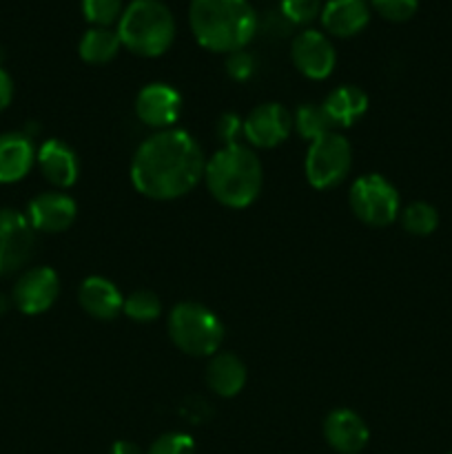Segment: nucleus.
<instances>
[{"instance_id":"nucleus-1","label":"nucleus","mask_w":452,"mask_h":454,"mask_svg":"<svg viewBox=\"0 0 452 454\" xmlns=\"http://www.w3.org/2000/svg\"><path fill=\"white\" fill-rule=\"evenodd\" d=\"M207 171L202 146L180 129L146 137L131 160V182L144 198L177 200L191 193Z\"/></svg>"},{"instance_id":"nucleus-2","label":"nucleus","mask_w":452,"mask_h":454,"mask_svg":"<svg viewBox=\"0 0 452 454\" xmlns=\"http://www.w3.org/2000/svg\"><path fill=\"white\" fill-rule=\"evenodd\" d=\"M189 22L195 40L217 53L239 51L257 31V13L248 0H191Z\"/></svg>"},{"instance_id":"nucleus-3","label":"nucleus","mask_w":452,"mask_h":454,"mask_svg":"<svg viewBox=\"0 0 452 454\" xmlns=\"http://www.w3.org/2000/svg\"><path fill=\"white\" fill-rule=\"evenodd\" d=\"M204 180L217 202L229 208H246L260 195L264 171L255 151L246 145H229L208 160Z\"/></svg>"},{"instance_id":"nucleus-4","label":"nucleus","mask_w":452,"mask_h":454,"mask_svg":"<svg viewBox=\"0 0 452 454\" xmlns=\"http://www.w3.org/2000/svg\"><path fill=\"white\" fill-rule=\"evenodd\" d=\"M122 47L142 58H158L173 44L175 18L162 0H131L118 22Z\"/></svg>"},{"instance_id":"nucleus-5","label":"nucleus","mask_w":452,"mask_h":454,"mask_svg":"<svg viewBox=\"0 0 452 454\" xmlns=\"http://www.w3.org/2000/svg\"><path fill=\"white\" fill-rule=\"evenodd\" d=\"M171 341L191 357H213L224 341V324L213 310L198 301H180L168 313Z\"/></svg>"},{"instance_id":"nucleus-6","label":"nucleus","mask_w":452,"mask_h":454,"mask_svg":"<svg viewBox=\"0 0 452 454\" xmlns=\"http://www.w3.org/2000/svg\"><path fill=\"white\" fill-rule=\"evenodd\" d=\"M353 167V149L350 142L341 133H326L310 142L308 153H306V180L310 186L323 191L341 184Z\"/></svg>"},{"instance_id":"nucleus-7","label":"nucleus","mask_w":452,"mask_h":454,"mask_svg":"<svg viewBox=\"0 0 452 454\" xmlns=\"http://www.w3.org/2000/svg\"><path fill=\"white\" fill-rule=\"evenodd\" d=\"M350 208L368 226H388L399 215V193L384 176L368 173L350 186Z\"/></svg>"},{"instance_id":"nucleus-8","label":"nucleus","mask_w":452,"mask_h":454,"mask_svg":"<svg viewBox=\"0 0 452 454\" xmlns=\"http://www.w3.org/2000/svg\"><path fill=\"white\" fill-rule=\"evenodd\" d=\"M35 231L27 215L0 208V278L20 270L34 255Z\"/></svg>"},{"instance_id":"nucleus-9","label":"nucleus","mask_w":452,"mask_h":454,"mask_svg":"<svg viewBox=\"0 0 452 454\" xmlns=\"http://www.w3.org/2000/svg\"><path fill=\"white\" fill-rule=\"evenodd\" d=\"M60 295V278L49 266H34L18 278L12 300L25 315H40L51 309Z\"/></svg>"},{"instance_id":"nucleus-10","label":"nucleus","mask_w":452,"mask_h":454,"mask_svg":"<svg viewBox=\"0 0 452 454\" xmlns=\"http://www.w3.org/2000/svg\"><path fill=\"white\" fill-rule=\"evenodd\" d=\"M292 131V115L277 102L257 105L244 120V137L257 149H275Z\"/></svg>"},{"instance_id":"nucleus-11","label":"nucleus","mask_w":452,"mask_h":454,"mask_svg":"<svg viewBox=\"0 0 452 454\" xmlns=\"http://www.w3.org/2000/svg\"><path fill=\"white\" fill-rule=\"evenodd\" d=\"M136 114L140 118V122H144L146 127L167 131L180 118L182 96L171 84L151 82L137 93Z\"/></svg>"},{"instance_id":"nucleus-12","label":"nucleus","mask_w":452,"mask_h":454,"mask_svg":"<svg viewBox=\"0 0 452 454\" xmlns=\"http://www.w3.org/2000/svg\"><path fill=\"white\" fill-rule=\"evenodd\" d=\"M291 58L300 74L310 80H323L332 74L337 62L335 47L322 31L306 29L292 40Z\"/></svg>"},{"instance_id":"nucleus-13","label":"nucleus","mask_w":452,"mask_h":454,"mask_svg":"<svg viewBox=\"0 0 452 454\" xmlns=\"http://www.w3.org/2000/svg\"><path fill=\"white\" fill-rule=\"evenodd\" d=\"M78 215L74 198L60 191H47L35 195L27 208V220L40 233H62L69 229Z\"/></svg>"},{"instance_id":"nucleus-14","label":"nucleus","mask_w":452,"mask_h":454,"mask_svg":"<svg viewBox=\"0 0 452 454\" xmlns=\"http://www.w3.org/2000/svg\"><path fill=\"white\" fill-rule=\"evenodd\" d=\"M323 439L335 452L359 454L368 446L370 430L357 412L339 408L323 419Z\"/></svg>"},{"instance_id":"nucleus-15","label":"nucleus","mask_w":452,"mask_h":454,"mask_svg":"<svg viewBox=\"0 0 452 454\" xmlns=\"http://www.w3.org/2000/svg\"><path fill=\"white\" fill-rule=\"evenodd\" d=\"M35 162H38L40 171H43L44 180L49 184L58 186V189H69L75 184L80 173L78 155L69 145L60 140H47L35 153Z\"/></svg>"},{"instance_id":"nucleus-16","label":"nucleus","mask_w":452,"mask_h":454,"mask_svg":"<svg viewBox=\"0 0 452 454\" xmlns=\"http://www.w3.org/2000/svg\"><path fill=\"white\" fill-rule=\"evenodd\" d=\"M78 301L87 315L102 322H111L118 317L124 306V297L120 288L106 278H87L78 288Z\"/></svg>"},{"instance_id":"nucleus-17","label":"nucleus","mask_w":452,"mask_h":454,"mask_svg":"<svg viewBox=\"0 0 452 454\" xmlns=\"http://www.w3.org/2000/svg\"><path fill=\"white\" fill-rule=\"evenodd\" d=\"M34 162V142L25 133H0V184L20 182Z\"/></svg>"},{"instance_id":"nucleus-18","label":"nucleus","mask_w":452,"mask_h":454,"mask_svg":"<svg viewBox=\"0 0 452 454\" xmlns=\"http://www.w3.org/2000/svg\"><path fill=\"white\" fill-rule=\"evenodd\" d=\"M370 20L366 0H328L322 7V25L337 38L359 34Z\"/></svg>"},{"instance_id":"nucleus-19","label":"nucleus","mask_w":452,"mask_h":454,"mask_svg":"<svg viewBox=\"0 0 452 454\" xmlns=\"http://www.w3.org/2000/svg\"><path fill=\"white\" fill-rule=\"evenodd\" d=\"M207 384L220 397H235L246 384V366L235 353H215L207 366Z\"/></svg>"},{"instance_id":"nucleus-20","label":"nucleus","mask_w":452,"mask_h":454,"mask_svg":"<svg viewBox=\"0 0 452 454\" xmlns=\"http://www.w3.org/2000/svg\"><path fill=\"white\" fill-rule=\"evenodd\" d=\"M323 109H326L332 127H350L355 120L366 114L368 96L359 87L344 84L328 93V98L323 100Z\"/></svg>"},{"instance_id":"nucleus-21","label":"nucleus","mask_w":452,"mask_h":454,"mask_svg":"<svg viewBox=\"0 0 452 454\" xmlns=\"http://www.w3.org/2000/svg\"><path fill=\"white\" fill-rule=\"evenodd\" d=\"M120 47H122V43H120L118 31L109 29V27H91L80 38L78 53L89 65H106L118 56Z\"/></svg>"},{"instance_id":"nucleus-22","label":"nucleus","mask_w":452,"mask_h":454,"mask_svg":"<svg viewBox=\"0 0 452 454\" xmlns=\"http://www.w3.org/2000/svg\"><path fill=\"white\" fill-rule=\"evenodd\" d=\"M292 127L297 129V133H300L301 137H306V140H317V137L326 136V133H331L332 129V122L331 118H328L326 109H323V105H313V102H308V105H301L300 109H297L295 118H292Z\"/></svg>"},{"instance_id":"nucleus-23","label":"nucleus","mask_w":452,"mask_h":454,"mask_svg":"<svg viewBox=\"0 0 452 454\" xmlns=\"http://www.w3.org/2000/svg\"><path fill=\"white\" fill-rule=\"evenodd\" d=\"M401 224L410 235L424 238V235L434 233V229H437L439 224V213L433 204L412 202L403 208Z\"/></svg>"},{"instance_id":"nucleus-24","label":"nucleus","mask_w":452,"mask_h":454,"mask_svg":"<svg viewBox=\"0 0 452 454\" xmlns=\"http://www.w3.org/2000/svg\"><path fill=\"white\" fill-rule=\"evenodd\" d=\"M124 315L129 319L137 324H149L155 322L162 313V304H160V297L151 291H136L124 300L122 306Z\"/></svg>"},{"instance_id":"nucleus-25","label":"nucleus","mask_w":452,"mask_h":454,"mask_svg":"<svg viewBox=\"0 0 452 454\" xmlns=\"http://www.w3.org/2000/svg\"><path fill=\"white\" fill-rule=\"evenodd\" d=\"M122 12V0H82V13L93 27H111L120 22Z\"/></svg>"},{"instance_id":"nucleus-26","label":"nucleus","mask_w":452,"mask_h":454,"mask_svg":"<svg viewBox=\"0 0 452 454\" xmlns=\"http://www.w3.org/2000/svg\"><path fill=\"white\" fill-rule=\"evenodd\" d=\"M195 442L186 433H164L149 446L146 454H193Z\"/></svg>"},{"instance_id":"nucleus-27","label":"nucleus","mask_w":452,"mask_h":454,"mask_svg":"<svg viewBox=\"0 0 452 454\" xmlns=\"http://www.w3.org/2000/svg\"><path fill=\"white\" fill-rule=\"evenodd\" d=\"M372 9L390 22H406L417 13L419 0H370Z\"/></svg>"},{"instance_id":"nucleus-28","label":"nucleus","mask_w":452,"mask_h":454,"mask_svg":"<svg viewBox=\"0 0 452 454\" xmlns=\"http://www.w3.org/2000/svg\"><path fill=\"white\" fill-rule=\"evenodd\" d=\"M282 13L292 25H310L322 13V0H282Z\"/></svg>"},{"instance_id":"nucleus-29","label":"nucleus","mask_w":452,"mask_h":454,"mask_svg":"<svg viewBox=\"0 0 452 454\" xmlns=\"http://www.w3.org/2000/svg\"><path fill=\"white\" fill-rule=\"evenodd\" d=\"M226 71L233 80H248L255 71V58L251 56L248 51L239 49V51L229 53L226 58Z\"/></svg>"},{"instance_id":"nucleus-30","label":"nucleus","mask_w":452,"mask_h":454,"mask_svg":"<svg viewBox=\"0 0 452 454\" xmlns=\"http://www.w3.org/2000/svg\"><path fill=\"white\" fill-rule=\"evenodd\" d=\"M239 136H244V120L235 114H224L217 122V137L224 142V146L239 145Z\"/></svg>"},{"instance_id":"nucleus-31","label":"nucleus","mask_w":452,"mask_h":454,"mask_svg":"<svg viewBox=\"0 0 452 454\" xmlns=\"http://www.w3.org/2000/svg\"><path fill=\"white\" fill-rule=\"evenodd\" d=\"M12 98H13V80L12 75L0 67V111H4L9 105H12Z\"/></svg>"},{"instance_id":"nucleus-32","label":"nucleus","mask_w":452,"mask_h":454,"mask_svg":"<svg viewBox=\"0 0 452 454\" xmlns=\"http://www.w3.org/2000/svg\"><path fill=\"white\" fill-rule=\"evenodd\" d=\"M109 454H146V452L133 442H115L113 446H111Z\"/></svg>"},{"instance_id":"nucleus-33","label":"nucleus","mask_w":452,"mask_h":454,"mask_svg":"<svg viewBox=\"0 0 452 454\" xmlns=\"http://www.w3.org/2000/svg\"><path fill=\"white\" fill-rule=\"evenodd\" d=\"M448 454H452V452H448Z\"/></svg>"}]
</instances>
